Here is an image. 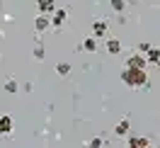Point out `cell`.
I'll return each instance as SVG.
<instances>
[{"instance_id": "cell-1", "label": "cell", "mask_w": 160, "mask_h": 148, "mask_svg": "<svg viewBox=\"0 0 160 148\" xmlns=\"http://www.w3.org/2000/svg\"><path fill=\"white\" fill-rule=\"evenodd\" d=\"M121 83L129 85V88H148V73L141 70V68L124 66V68H121Z\"/></svg>"}, {"instance_id": "cell-2", "label": "cell", "mask_w": 160, "mask_h": 148, "mask_svg": "<svg viewBox=\"0 0 160 148\" xmlns=\"http://www.w3.org/2000/svg\"><path fill=\"white\" fill-rule=\"evenodd\" d=\"M126 66H129V68H141V70H146L148 59H146L143 54H138V51H136V54H131L129 59H126Z\"/></svg>"}, {"instance_id": "cell-3", "label": "cell", "mask_w": 160, "mask_h": 148, "mask_svg": "<svg viewBox=\"0 0 160 148\" xmlns=\"http://www.w3.org/2000/svg\"><path fill=\"white\" fill-rule=\"evenodd\" d=\"M12 129H15L12 117H10V114H0V136H10Z\"/></svg>"}, {"instance_id": "cell-4", "label": "cell", "mask_w": 160, "mask_h": 148, "mask_svg": "<svg viewBox=\"0 0 160 148\" xmlns=\"http://www.w3.org/2000/svg\"><path fill=\"white\" fill-rule=\"evenodd\" d=\"M66 20H68V10L61 8V10L53 12V17H51V27H53V29H61V27L66 24Z\"/></svg>"}, {"instance_id": "cell-5", "label": "cell", "mask_w": 160, "mask_h": 148, "mask_svg": "<svg viewBox=\"0 0 160 148\" xmlns=\"http://www.w3.org/2000/svg\"><path fill=\"white\" fill-rule=\"evenodd\" d=\"M126 148H155V146H150V141L143 138V136H129Z\"/></svg>"}, {"instance_id": "cell-6", "label": "cell", "mask_w": 160, "mask_h": 148, "mask_svg": "<svg viewBox=\"0 0 160 148\" xmlns=\"http://www.w3.org/2000/svg\"><path fill=\"white\" fill-rule=\"evenodd\" d=\"M107 29H109V24H107L104 20H95L92 22V37H95V39H102V37L107 34Z\"/></svg>"}, {"instance_id": "cell-7", "label": "cell", "mask_w": 160, "mask_h": 148, "mask_svg": "<svg viewBox=\"0 0 160 148\" xmlns=\"http://www.w3.org/2000/svg\"><path fill=\"white\" fill-rule=\"evenodd\" d=\"M37 10H39V15H53L56 3L53 0H37Z\"/></svg>"}, {"instance_id": "cell-8", "label": "cell", "mask_w": 160, "mask_h": 148, "mask_svg": "<svg viewBox=\"0 0 160 148\" xmlns=\"http://www.w3.org/2000/svg\"><path fill=\"white\" fill-rule=\"evenodd\" d=\"M49 27H51V17H49V15H37V20H34V29L39 32V34H44Z\"/></svg>"}, {"instance_id": "cell-9", "label": "cell", "mask_w": 160, "mask_h": 148, "mask_svg": "<svg viewBox=\"0 0 160 148\" xmlns=\"http://www.w3.org/2000/svg\"><path fill=\"white\" fill-rule=\"evenodd\" d=\"M104 49H107V54L117 56V54H121V41L119 39H107L104 41Z\"/></svg>"}, {"instance_id": "cell-10", "label": "cell", "mask_w": 160, "mask_h": 148, "mask_svg": "<svg viewBox=\"0 0 160 148\" xmlns=\"http://www.w3.org/2000/svg\"><path fill=\"white\" fill-rule=\"evenodd\" d=\"M129 129H131V124H129V119H121L119 124H117V126H114V136H126V134H129Z\"/></svg>"}, {"instance_id": "cell-11", "label": "cell", "mask_w": 160, "mask_h": 148, "mask_svg": "<svg viewBox=\"0 0 160 148\" xmlns=\"http://www.w3.org/2000/svg\"><path fill=\"white\" fill-rule=\"evenodd\" d=\"M82 49L88 51V54H95V51H97V39H95V37H88V39H82Z\"/></svg>"}, {"instance_id": "cell-12", "label": "cell", "mask_w": 160, "mask_h": 148, "mask_svg": "<svg viewBox=\"0 0 160 148\" xmlns=\"http://www.w3.org/2000/svg\"><path fill=\"white\" fill-rule=\"evenodd\" d=\"M146 59H148V63H155V66H158V63H160V49L150 46V51L146 54Z\"/></svg>"}, {"instance_id": "cell-13", "label": "cell", "mask_w": 160, "mask_h": 148, "mask_svg": "<svg viewBox=\"0 0 160 148\" xmlns=\"http://www.w3.org/2000/svg\"><path fill=\"white\" fill-rule=\"evenodd\" d=\"M2 88H5V92H10V95H15V92L20 90V85H17V80H15V78H8V80H5V85H2Z\"/></svg>"}, {"instance_id": "cell-14", "label": "cell", "mask_w": 160, "mask_h": 148, "mask_svg": "<svg viewBox=\"0 0 160 148\" xmlns=\"http://www.w3.org/2000/svg\"><path fill=\"white\" fill-rule=\"evenodd\" d=\"M109 8L114 12H119V15H121V12L126 10V0H109Z\"/></svg>"}, {"instance_id": "cell-15", "label": "cell", "mask_w": 160, "mask_h": 148, "mask_svg": "<svg viewBox=\"0 0 160 148\" xmlns=\"http://www.w3.org/2000/svg\"><path fill=\"white\" fill-rule=\"evenodd\" d=\"M34 59H37V61H44V59H46V51H44V46H41L39 39H37V46H34Z\"/></svg>"}, {"instance_id": "cell-16", "label": "cell", "mask_w": 160, "mask_h": 148, "mask_svg": "<svg viewBox=\"0 0 160 148\" xmlns=\"http://www.w3.org/2000/svg\"><path fill=\"white\" fill-rule=\"evenodd\" d=\"M56 73L66 78V75H68V73H70V63H56Z\"/></svg>"}, {"instance_id": "cell-17", "label": "cell", "mask_w": 160, "mask_h": 148, "mask_svg": "<svg viewBox=\"0 0 160 148\" xmlns=\"http://www.w3.org/2000/svg\"><path fill=\"white\" fill-rule=\"evenodd\" d=\"M102 146H104V141H102L100 136H95V138L88 141V148H102Z\"/></svg>"}, {"instance_id": "cell-18", "label": "cell", "mask_w": 160, "mask_h": 148, "mask_svg": "<svg viewBox=\"0 0 160 148\" xmlns=\"http://www.w3.org/2000/svg\"><path fill=\"white\" fill-rule=\"evenodd\" d=\"M148 51H150V44H146V41H143V44H138V54H143V56H146Z\"/></svg>"}]
</instances>
